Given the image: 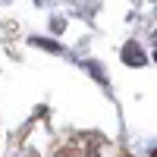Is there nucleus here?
<instances>
[{"label":"nucleus","instance_id":"f03ea898","mask_svg":"<svg viewBox=\"0 0 157 157\" xmlns=\"http://www.w3.org/2000/svg\"><path fill=\"white\" fill-rule=\"evenodd\" d=\"M35 44H41V47H50V50H60V44H54V41H35Z\"/></svg>","mask_w":157,"mask_h":157},{"label":"nucleus","instance_id":"7ed1b4c3","mask_svg":"<svg viewBox=\"0 0 157 157\" xmlns=\"http://www.w3.org/2000/svg\"><path fill=\"white\" fill-rule=\"evenodd\" d=\"M154 157H157V151H154Z\"/></svg>","mask_w":157,"mask_h":157},{"label":"nucleus","instance_id":"20e7f679","mask_svg":"<svg viewBox=\"0 0 157 157\" xmlns=\"http://www.w3.org/2000/svg\"><path fill=\"white\" fill-rule=\"evenodd\" d=\"M154 60H157V54H154Z\"/></svg>","mask_w":157,"mask_h":157},{"label":"nucleus","instance_id":"f257e3e1","mask_svg":"<svg viewBox=\"0 0 157 157\" xmlns=\"http://www.w3.org/2000/svg\"><path fill=\"white\" fill-rule=\"evenodd\" d=\"M123 60L129 66H145V54L138 50V44H126L123 47Z\"/></svg>","mask_w":157,"mask_h":157}]
</instances>
